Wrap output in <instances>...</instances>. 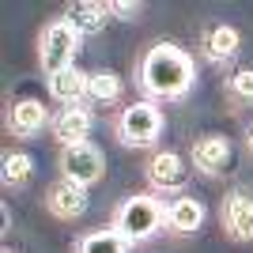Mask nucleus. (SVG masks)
<instances>
[{
    "label": "nucleus",
    "mask_w": 253,
    "mask_h": 253,
    "mask_svg": "<svg viewBox=\"0 0 253 253\" xmlns=\"http://www.w3.org/2000/svg\"><path fill=\"white\" fill-rule=\"evenodd\" d=\"M8 125H11L15 136H38L53 121H49V114H45V102H38V98H19V102H11V110H8Z\"/></svg>",
    "instance_id": "8"
},
{
    "label": "nucleus",
    "mask_w": 253,
    "mask_h": 253,
    "mask_svg": "<svg viewBox=\"0 0 253 253\" xmlns=\"http://www.w3.org/2000/svg\"><path fill=\"white\" fill-rule=\"evenodd\" d=\"M114 11H110V4H98V0H80V4H72V8L64 11V19L72 23L80 34H98L106 27V19H110Z\"/></svg>",
    "instance_id": "13"
},
{
    "label": "nucleus",
    "mask_w": 253,
    "mask_h": 253,
    "mask_svg": "<svg viewBox=\"0 0 253 253\" xmlns=\"http://www.w3.org/2000/svg\"><path fill=\"white\" fill-rule=\"evenodd\" d=\"M91 110L87 106H64L61 114L53 117V136L61 140L64 148H72V144H84L87 132H91Z\"/></svg>",
    "instance_id": "9"
},
{
    "label": "nucleus",
    "mask_w": 253,
    "mask_h": 253,
    "mask_svg": "<svg viewBox=\"0 0 253 253\" xmlns=\"http://www.w3.org/2000/svg\"><path fill=\"white\" fill-rule=\"evenodd\" d=\"M87 80H91V72H80V68H64V72L49 76V95L57 98V102L64 106H80L87 98Z\"/></svg>",
    "instance_id": "12"
},
{
    "label": "nucleus",
    "mask_w": 253,
    "mask_h": 253,
    "mask_svg": "<svg viewBox=\"0 0 253 253\" xmlns=\"http://www.w3.org/2000/svg\"><path fill=\"white\" fill-rule=\"evenodd\" d=\"M227 163H231V140L227 136H201L197 144H193V167L201 170V174H219V170H227Z\"/></svg>",
    "instance_id": "11"
},
{
    "label": "nucleus",
    "mask_w": 253,
    "mask_h": 253,
    "mask_svg": "<svg viewBox=\"0 0 253 253\" xmlns=\"http://www.w3.org/2000/svg\"><path fill=\"white\" fill-rule=\"evenodd\" d=\"M148 181L155 193H181L185 181H189V167L178 151H159L148 163Z\"/></svg>",
    "instance_id": "6"
},
{
    "label": "nucleus",
    "mask_w": 253,
    "mask_h": 253,
    "mask_svg": "<svg viewBox=\"0 0 253 253\" xmlns=\"http://www.w3.org/2000/svg\"><path fill=\"white\" fill-rule=\"evenodd\" d=\"M250 151H253V128H250Z\"/></svg>",
    "instance_id": "21"
},
{
    "label": "nucleus",
    "mask_w": 253,
    "mask_h": 253,
    "mask_svg": "<svg viewBox=\"0 0 253 253\" xmlns=\"http://www.w3.org/2000/svg\"><path fill=\"white\" fill-rule=\"evenodd\" d=\"M76 253H128V242L114 231V227H106V231L84 234V238L76 242Z\"/></svg>",
    "instance_id": "17"
},
{
    "label": "nucleus",
    "mask_w": 253,
    "mask_h": 253,
    "mask_svg": "<svg viewBox=\"0 0 253 253\" xmlns=\"http://www.w3.org/2000/svg\"><path fill=\"white\" fill-rule=\"evenodd\" d=\"M61 174L68 181H76V185H95L98 178L106 174V155L91 144V140H84V144H72V148L61 151Z\"/></svg>",
    "instance_id": "5"
},
{
    "label": "nucleus",
    "mask_w": 253,
    "mask_h": 253,
    "mask_svg": "<svg viewBox=\"0 0 253 253\" xmlns=\"http://www.w3.org/2000/svg\"><path fill=\"white\" fill-rule=\"evenodd\" d=\"M223 231L231 234L234 242H250L253 238V197L234 193L223 204Z\"/></svg>",
    "instance_id": "10"
},
{
    "label": "nucleus",
    "mask_w": 253,
    "mask_h": 253,
    "mask_svg": "<svg viewBox=\"0 0 253 253\" xmlns=\"http://www.w3.org/2000/svg\"><path fill=\"white\" fill-rule=\"evenodd\" d=\"M167 223H170V231H178V234H193L204 223V204L193 201V197H178L167 208Z\"/></svg>",
    "instance_id": "15"
},
{
    "label": "nucleus",
    "mask_w": 253,
    "mask_h": 253,
    "mask_svg": "<svg viewBox=\"0 0 253 253\" xmlns=\"http://www.w3.org/2000/svg\"><path fill=\"white\" fill-rule=\"evenodd\" d=\"M45 208H49L57 219H80L87 211V189L76 185V181H68V178H61L45 193Z\"/></svg>",
    "instance_id": "7"
},
{
    "label": "nucleus",
    "mask_w": 253,
    "mask_h": 253,
    "mask_svg": "<svg viewBox=\"0 0 253 253\" xmlns=\"http://www.w3.org/2000/svg\"><path fill=\"white\" fill-rule=\"evenodd\" d=\"M197 84V64L181 45L174 42H159L144 53L140 61V87L148 91L151 98H167V102H178L185 98Z\"/></svg>",
    "instance_id": "1"
},
{
    "label": "nucleus",
    "mask_w": 253,
    "mask_h": 253,
    "mask_svg": "<svg viewBox=\"0 0 253 253\" xmlns=\"http://www.w3.org/2000/svg\"><path fill=\"white\" fill-rule=\"evenodd\" d=\"M76 53H80V31H76L68 19H57L45 27L42 45H38V61H42L45 76H57L64 68L76 64Z\"/></svg>",
    "instance_id": "4"
},
{
    "label": "nucleus",
    "mask_w": 253,
    "mask_h": 253,
    "mask_svg": "<svg viewBox=\"0 0 253 253\" xmlns=\"http://www.w3.org/2000/svg\"><path fill=\"white\" fill-rule=\"evenodd\" d=\"M234 102H253V68H238L231 76V84H227Z\"/></svg>",
    "instance_id": "19"
},
{
    "label": "nucleus",
    "mask_w": 253,
    "mask_h": 253,
    "mask_svg": "<svg viewBox=\"0 0 253 253\" xmlns=\"http://www.w3.org/2000/svg\"><path fill=\"white\" fill-rule=\"evenodd\" d=\"M110 11H114V15H121V19H132V15H140V4H132V0H114V4H110Z\"/></svg>",
    "instance_id": "20"
},
{
    "label": "nucleus",
    "mask_w": 253,
    "mask_h": 253,
    "mask_svg": "<svg viewBox=\"0 0 253 253\" xmlns=\"http://www.w3.org/2000/svg\"><path fill=\"white\" fill-rule=\"evenodd\" d=\"M163 223H167V208H163L155 197H144V193L121 201L117 211H114V231L121 234L128 246L155 238V234L163 231Z\"/></svg>",
    "instance_id": "2"
},
{
    "label": "nucleus",
    "mask_w": 253,
    "mask_h": 253,
    "mask_svg": "<svg viewBox=\"0 0 253 253\" xmlns=\"http://www.w3.org/2000/svg\"><path fill=\"white\" fill-rule=\"evenodd\" d=\"M114 128H117V140L125 148H151L163 136V114H159L155 102H132L121 110Z\"/></svg>",
    "instance_id": "3"
},
{
    "label": "nucleus",
    "mask_w": 253,
    "mask_h": 253,
    "mask_svg": "<svg viewBox=\"0 0 253 253\" xmlns=\"http://www.w3.org/2000/svg\"><path fill=\"white\" fill-rule=\"evenodd\" d=\"M4 253H15V250H4Z\"/></svg>",
    "instance_id": "22"
},
{
    "label": "nucleus",
    "mask_w": 253,
    "mask_h": 253,
    "mask_svg": "<svg viewBox=\"0 0 253 253\" xmlns=\"http://www.w3.org/2000/svg\"><path fill=\"white\" fill-rule=\"evenodd\" d=\"M234 53H238V31H234V27L215 23V27L204 31V57H208V61L223 64V61H231Z\"/></svg>",
    "instance_id": "14"
},
{
    "label": "nucleus",
    "mask_w": 253,
    "mask_h": 253,
    "mask_svg": "<svg viewBox=\"0 0 253 253\" xmlns=\"http://www.w3.org/2000/svg\"><path fill=\"white\" fill-rule=\"evenodd\" d=\"M87 98L98 102V106H114L117 98H121V76L110 72V68L91 72V80H87Z\"/></svg>",
    "instance_id": "16"
},
{
    "label": "nucleus",
    "mask_w": 253,
    "mask_h": 253,
    "mask_svg": "<svg viewBox=\"0 0 253 253\" xmlns=\"http://www.w3.org/2000/svg\"><path fill=\"white\" fill-rule=\"evenodd\" d=\"M4 185L8 189H15V185H27L31 181V174H34V159L27 155V151H8L4 155Z\"/></svg>",
    "instance_id": "18"
}]
</instances>
